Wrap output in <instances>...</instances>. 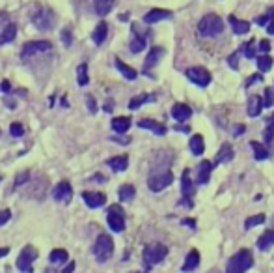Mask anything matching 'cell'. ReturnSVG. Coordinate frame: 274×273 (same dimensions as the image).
Wrapping results in <instances>:
<instances>
[{
	"instance_id": "1f68e13d",
	"label": "cell",
	"mask_w": 274,
	"mask_h": 273,
	"mask_svg": "<svg viewBox=\"0 0 274 273\" xmlns=\"http://www.w3.org/2000/svg\"><path fill=\"white\" fill-rule=\"evenodd\" d=\"M150 101H155V95H151V94L136 95V97H133V99L129 101V109H131V111H136V109H140L144 103H150Z\"/></svg>"
},
{
	"instance_id": "b9f144b4",
	"label": "cell",
	"mask_w": 274,
	"mask_h": 273,
	"mask_svg": "<svg viewBox=\"0 0 274 273\" xmlns=\"http://www.w3.org/2000/svg\"><path fill=\"white\" fill-rule=\"evenodd\" d=\"M28 178H30V172L28 171H25V172H21V174H17V178H15V185L13 187H21L23 183H26L28 182Z\"/></svg>"
},
{
	"instance_id": "9a60e30c",
	"label": "cell",
	"mask_w": 274,
	"mask_h": 273,
	"mask_svg": "<svg viewBox=\"0 0 274 273\" xmlns=\"http://www.w3.org/2000/svg\"><path fill=\"white\" fill-rule=\"evenodd\" d=\"M138 128L142 129H150V131H153L155 135L162 136L166 135V126H162V124H158V122H155V120H150V118H144L138 122Z\"/></svg>"
},
{
	"instance_id": "d6a6232c",
	"label": "cell",
	"mask_w": 274,
	"mask_h": 273,
	"mask_svg": "<svg viewBox=\"0 0 274 273\" xmlns=\"http://www.w3.org/2000/svg\"><path fill=\"white\" fill-rule=\"evenodd\" d=\"M117 195H119V200L121 202H129V200H133L134 195H136V189L131 185V183H123L119 191H117Z\"/></svg>"
},
{
	"instance_id": "680465c9",
	"label": "cell",
	"mask_w": 274,
	"mask_h": 273,
	"mask_svg": "<svg viewBox=\"0 0 274 273\" xmlns=\"http://www.w3.org/2000/svg\"><path fill=\"white\" fill-rule=\"evenodd\" d=\"M105 111H107V112L112 111V101H107V105H105Z\"/></svg>"
},
{
	"instance_id": "ba28073f",
	"label": "cell",
	"mask_w": 274,
	"mask_h": 273,
	"mask_svg": "<svg viewBox=\"0 0 274 273\" xmlns=\"http://www.w3.org/2000/svg\"><path fill=\"white\" fill-rule=\"evenodd\" d=\"M107 221H108L110 230H114V232H123L125 230V215H123V210H121L119 206L114 204V206H110V208H108Z\"/></svg>"
},
{
	"instance_id": "603a6c76",
	"label": "cell",
	"mask_w": 274,
	"mask_h": 273,
	"mask_svg": "<svg viewBox=\"0 0 274 273\" xmlns=\"http://www.w3.org/2000/svg\"><path fill=\"white\" fill-rule=\"evenodd\" d=\"M17 36V26L15 23H8V25L4 26V30L0 32V47L2 45H6V43L13 42Z\"/></svg>"
},
{
	"instance_id": "9c48e42d",
	"label": "cell",
	"mask_w": 274,
	"mask_h": 273,
	"mask_svg": "<svg viewBox=\"0 0 274 273\" xmlns=\"http://www.w3.org/2000/svg\"><path fill=\"white\" fill-rule=\"evenodd\" d=\"M185 75L189 81H192L194 85L201 86V88H205V86L211 85V73H209L205 68H201V66H194V68H189L185 71Z\"/></svg>"
},
{
	"instance_id": "91938a15",
	"label": "cell",
	"mask_w": 274,
	"mask_h": 273,
	"mask_svg": "<svg viewBox=\"0 0 274 273\" xmlns=\"http://www.w3.org/2000/svg\"><path fill=\"white\" fill-rule=\"evenodd\" d=\"M47 273H54V270H49V272H47Z\"/></svg>"
},
{
	"instance_id": "f6af8a7d",
	"label": "cell",
	"mask_w": 274,
	"mask_h": 273,
	"mask_svg": "<svg viewBox=\"0 0 274 273\" xmlns=\"http://www.w3.org/2000/svg\"><path fill=\"white\" fill-rule=\"evenodd\" d=\"M62 42L66 47H71V43H73V36H71V30L69 28H64L62 30Z\"/></svg>"
},
{
	"instance_id": "f35d334b",
	"label": "cell",
	"mask_w": 274,
	"mask_h": 273,
	"mask_svg": "<svg viewBox=\"0 0 274 273\" xmlns=\"http://www.w3.org/2000/svg\"><path fill=\"white\" fill-rule=\"evenodd\" d=\"M263 221H265V215H263V214L252 215V217H248V219L244 221V228H254V227H258V225H261Z\"/></svg>"
},
{
	"instance_id": "836d02e7",
	"label": "cell",
	"mask_w": 274,
	"mask_h": 273,
	"mask_svg": "<svg viewBox=\"0 0 274 273\" xmlns=\"http://www.w3.org/2000/svg\"><path fill=\"white\" fill-rule=\"evenodd\" d=\"M250 146H252V150H254V157H256L258 161H263V159H267V157H269V150H267V148L261 144V142L252 140V142H250Z\"/></svg>"
},
{
	"instance_id": "c3c4849f",
	"label": "cell",
	"mask_w": 274,
	"mask_h": 273,
	"mask_svg": "<svg viewBox=\"0 0 274 273\" xmlns=\"http://www.w3.org/2000/svg\"><path fill=\"white\" fill-rule=\"evenodd\" d=\"M259 51L263 52V54H267V52L271 51V43H269V40H261V42H259Z\"/></svg>"
},
{
	"instance_id": "f546056e",
	"label": "cell",
	"mask_w": 274,
	"mask_h": 273,
	"mask_svg": "<svg viewBox=\"0 0 274 273\" xmlns=\"http://www.w3.org/2000/svg\"><path fill=\"white\" fill-rule=\"evenodd\" d=\"M233 159V148L230 144H222V148H220V152H218V155H216V159L213 165H218V163H228Z\"/></svg>"
},
{
	"instance_id": "ac0fdd59",
	"label": "cell",
	"mask_w": 274,
	"mask_h": 273,
	"mask_svg": "<svg viewBox=\"0 0 274 273\" xmlns=\"http://www.w3.org/2000/svg\"><path fill=\"white\" fill-rule=\"evenodd\" d=\"M164 56V49L162 47H153L150 51V54L146 56V62H144V69H151L155 68L158 64V60Z\"/></svg>"
},
{
	"instance_id": "7bdbcfd3",
	"label": "cell",
	"mask_w": 274,
	"mask_h": 273,
	"mask_svg": "<svg viewBox=\"0 0 274 273\" xmlns=\"http://www.w3.org/2000/svg\"><path fill=\"white\" fill-rule=\"evenodd\" d=\"M273 15H274V8H271L267 15H261V17L256 19V25H258V26H267V23L271 21V17H273Z\"/></svg>"
},
{
	"instance_id": "94428289",
	"label": "cell",
	"mask_w": 274,
	"mask_h": 273,
	"mask_svg": "<svg viewBox=\"0 0 274 273\" xmlns=\"http://www.w3.org/2000/svg\"><path fill=\"white\" fill-rule=\"evenodd\" d=\"M273 230H274V217H273Z\"/></svg>"
},
{
	"instance_id": "44dd1931",
	"label": "cell",
	"mask_w": 274,
	"mask_h": 273,
	"mask_svg": "<svg viewBox=\"0 0 274 273\" xmlns=\"http://www.w3.org/2000/svg\"><path fill=\"white\" fill-rule=\"evenodd\" d=\"M107 36H108V25L105 21H101L99 25L95 26V30H93V34H91V40H93L95 45H103L105 40H107Z\"/></svg>"
},
{
	"instance_id": "4316f807",
	"label": "cell",
	"mask_w": 274,
	"mask_h": 273,
	"mask_svg": "<svg viewBox=\"0 0 274 273\" xmlns=\"http://www.w3.org/2000/svg\"><path fill=\"white\" fill-rule=\"evenodd\" d=\"M93 6H95V13L99 17H105L110 13V9L114 6V0H93Z\"/></svg>"
},
{
	"instance_id": "7c38bea8",
	"label": "cell",
	"mask_w": 274,
	"mask_h": 273,
	"mask_svg": "<svg viewBox=\"0 0 274 273\" xmlns=\"http://www.w3.org/2000/svg\"><path fill=\"white\" fill-rule=\"evenodd\" d=\"M174 13L170 9H160V8H153L150 9L146 15H144V23L148 25H153V23H160V21H166V19H172Z\"/></svg>"
},
{
	"instance_id": "8d00e7d4",
	"label": "cell",
	"mask_w": 274,
	"mask_h": 273,
	"mask_svg": "<svg viewBox=\"0 0 274 273\" xmlns=\"http://www.w3.org/2000/svg\"><path fill=\"white\" fill-rule=\"evenodd\" d=\"M256 62H258V69L259 71H263V73L273 68V58H271L269 54H261V56H258Z\"/></svg>"
},
{
	"instance_id": "f5cc1de1",
	"label": "cell",
	"mask_w": 274,
	"mask_h": 273,
	"mask_svg": "<svg viewBox=\"0 0 274 273\" xmlns=\"http://www.w3.org/2000/svg\"><path fill=\"white\" fill-rule=\"evenodd\" d=\"M0 88H2V92H4V94H9V92H11V85H9L8 81H4Z\"/></svg>"
},
{
	"instance_id": "bcb514c9",
	"label": "cell",
	"mask_w": 274,
	"mask_h": 273,
	"mask_svg": "<svg viewBox=\"0 0 274 273\" xmlns=\"http://www.w3.org/2000/svg\"><path fill=\"white\" fill-rule=\"evenodd\" d=\"M263 103H265V107H273V105H274L273 88H267V90H265V99H263Z\"/></svg>"
},
{
	"instance_id": "4fadbf2b",
	"label": "cell",
	"mask_w": 274,
	"mask_h": 273,
	"mask_svg": "<svg viewBox=\"0 0 274 273\" xmlns=\"http://www.w3.org/2000/svg\"><path fill=\"white\" fill-rule=\"evenodd\" d=\"M52 196H54V200L69 202L71 196H73V187H71V183H69L67 180H62L58 185L54 187V191H52Z\"/></svg>"
},
{
	"instance_id": "f1b7e54d",
	"label": "cell",
	"mask_w": 274,
	"mask_h": 273,
	"mask_svg": "<svg viewBox=\"0 0 274 273\" xmlns=\"http://www.w3.org/2000/svg\"><path fill=\"white\" fill-rule=\"evenodd\" d=\"M116 68H117V71H119V73H121V75L127 79V81H134V79L138 77V73H136V71H134L131 66H127L125 62H121L119 58H116Z\"/></svg>"
},
{
	"instance_id": "ab89813d",
	"label": "cell",
	"mask_w": 274,
	"mask_h": 273,
	"mask_svg": "<svg viewBox=\"0 0 274 273\" xmlns=\"http://www.w3.org/2000/svg\"><path fill=\"white\" fill-rule=\"evenodd\" d=\"M241 51H244V56H246V58H254V56H256V42L250 40L248 43L242 45Z\"/></svg>"
},
{
	"instance_id": "f907efd6",
	"label": "cell",
	"mask_w": 274,
	"mask_h": 273,
	"mask_svg": "<svg viewBox=\"0 0 274 273\" xmlns=\"http://www.w3.org/2000/svg\"><path fill=\"white\" fill-rule=\"evenodd\" d=\"M244 131H246V128H244V124H237V126H235V129H233V135L239 136V135H242Z\"/></svg>"
},
{
	"instance_id": "6da1fadb",
	"label": "cell",
	"mask_w": 274,
	"mask_h": 273,
	"mask_svg": "<svg viewBox=\"0 0 274 273\" xmlns=\"http://www.w3.org/2000/svg\"><path fill=\"white\" fill-rule=\"evenodd\" d=\"M224 30V21L216 13H207L205 17L198 23V34L203 38H215Z\"/></svg>"
},
{
	"instance_id": "d4e9b609",
	"label": "cell",
	"mask_w": 274,
	"mask_h": 273,
	"mask_svg": "<svg viewBox=\"0 0 274 273\" xmlns=\"http://www.w3.org/2000/svg\"><path fill=\"white\" fill-rule=\"evenodd\" d=\"M131 128V118L129 116H117V118L112 120V129L116 131V133H127Z\"/></svg>"
},
{
	"instance_id": "db71d44e",
	"label": "cell",
	"mask_w": 274,
	"mask_h": 273,
	"mask_svg": "<svg viewBox=\"0 0 274 273\" xmlns=\"http://www.w3.org/2000/svg\"><path fill=\"white\" fill-rule=\"evenodd\" d=\"M75 262H73V260H71V264H67L66 266V268H64V272H62V273H73V272H75Z\"/></svg>"
},
{
	"instance_id": "60d3db41",
	"label": "cell",
	"mask_w": 274,
	"mask_h": 273,
	"mask_svg": "<svg viewBox=\"0 0 274 273\" xmlns=\"http://www.w3.org/2000/svg\"><path fill=\"white\" fill-rule=\"evenodd\" d=\"M239 54H241V51H235L228 56V66L232 69H239Z\"/></svg>"
},
{
	"instance_id": "7402d4cb",
	"label": "cell",
	"mask_w": 274,
	"mask_h": 273,
	"mask_svg": "<svg viewBox=\"0 0 274 273\" xmlns=\"http://www.w3.org/2000/svg\"><path fill=\"white\" fill-rule=\"evenodd\" d=\"M107 165L114 172H123L125 169L129 167V157H127V155H117V157H112V159H108Z\"/></svg>"
},
{
	"instance_id": "6f0895ef",
	"label": "cell",
	"mask_w": 274,
	"mask_h": 273,
	"mask_svg": "<svg viewBox=\"0 0 274 273\" xmlns=\"http://www.w3.org/2000/svg\"><path fill=\"white\" fill-rule=\"evenodd\" d=\"M8 253H9L8 247H2V249H0V258H4V256L8 255Z\"/></svg>"
},
{
	"instance_id": "d6986e66",
	"label": "cell",
	"mask_w": 274,
	"mask_h": 273,
	"mask_svg": "<svg viewBox=\"0 0 274 273\" xmlns=\"http://www.w3.org/2000/svg\"><path fill=\"white\" fill-rule=\"evenodd\" d=\"M213 169H215V165H213L211 161H207V159L199 163L198 165V183H201V185H203V183H207Z\"/></svg>"
},
{
	"instance_id": "3957f363",
	"label": "cell",
	"mask_w": 274,
	"mask_h": 273,
	"mask_svg": "<svg viewBox=\"0 0 274 273\" xmlns=\"http://www.w3.org/2000/svg\"><path fill=\"white\" fill-rule=\"evenodd\" d=\"M168 255V247L162 243H150L144 249V266L150 270L151 266L162 262Z\"/></svg>"
},
{
	"instance_id": "9f6ffc18",
	"label": "cell",
	"mask_w": 274,
	"mask_h": 273,
	"mask_svg": "<svg viewBox=\"0 0 274 273\" xmlns=\"http://www.w3.org/2000/svg\"><path fill=\"white\" fill-rule=\"evenodd\" d=\"M267 32H269V34H271V36L274 34V21H271V23L267 25Z\"/></svg>"
},
{
	"instance_id": "74e56055",
	"label": "cell",
	"mask_w": 274,
	"mask_h": 273,
	"mask_svg": "<svg viewBox=\"0 0 274 273\" xmlns=\"http://www.w3.org/2000/svg\"><path fill=\"white\" fill-rule=\"evenodd\" d=\"M263 136H265V142H273V138H274V114L267 118V128H265Z\"/></svg>"
},
{
	"instance_id": "484cf974",
	"label": "cell",
	"mask_w": 274,
	"mask_h": 273,
	"mask_svg": "<svg viewBox=\"0 0 274 273\" xmlns=\"http://www.w3.org/2000/svg\"><path fill=\"white\" fill-rule=\"evenodd\" d=\"M274 245V230L273 228H269L261 234V238L258 239V249L259 251H267V249H271Z\"/></svg>"
},
{
	"instance_id": "5b68a950",
	"label": "cell",
	"mask_w": 274,
	"mask_h": 273,
	"mask_svg": "<svg viewBox=\"0 0 274 273\" xmlns=\"http://www.w3.org/2000/svg\"><path fill=\"white\" fill-rule=\"evenodd\" d=\"M38 258V249L34 245H26L21 255L17 258V270L23 273H32L34 272V260Z\"/></svg>"
},
{
	"instance_id": "ee69618b",
	"label": "cell",
	"mask_w": 274,
	"mask_h": 273,
	"mask_svg": "<svg viewBox=\"0 0 274 273\" xmlns=\"http://www.w3.org/2000/svg\"><path fill=\"white\" fill-rule=\"evenodd\" d=\"M9 133H11V135L13 136H23L25 135V128H23V126H21V124H11V126H9Z\"/></svg>"
},
{
	"instance_id": "cb8c5ba5",
	"label": "cell",
	"mask_w": 274,
	"mask_h": 273,
	"mask_svg": "<svg viewBox=\"0 0 274 273\" xmlns=\"http://www.w3.org/2000/svg\"><path fill=\"white\" fill-rule=\"evenodd\" d=\"M228 21H230V25H232V28H233V32H235V34L242 36V34H246V32L250 30V23H246V21H241V19H237L235 15H230V17H228Z\"/></svg>"
},
{
	"instance_id": "2e32d148",
	"label": "cell",
	"mask_w": 274,
	"mask_h": 273,
	"mask_svg": "<svg viewBox=\"0 0 274 273\" xmlns=\"http://www.w3.org/2000/svg\"><path fill=\"white\" fill-rule=\"evenodd\" d=\"M263 107H265V103L261 99V95L254 94L248 97V116H252V118L259 116L261 111H263Z\"/></svg>"
},
{
	"instance_id": "8fae6325",
	"label": "cell",
	"mask_w": 274,
	"mask_h": 273,
	"mask_svg": "<svg viewBox=\"0 0 274 273\" xmlns=\"http://www.w3.org/2000/svg\"><path fill=\"white\" fill-rule=\"evenodd\" d=\"M181 191H183V202L187 206H192V195H194V182L191 180V171L187 169V171L183 172L181 176Z\"/></svg>"
},
{
	"instance_id": "8992f818",
	"label": "cell",
	"mask_w": 274,
	"mask_h": 273,
	"mask_svg": "<svg viewBox=\"0 0 274 273\" xmlns=\"http://www.w3.org/2000/svg\"><path fill=\"white\" fill-rule=\"evenodd\" d=\"M32 23L36 25V28L47 32V30H50V28L54 26V13L47 8H39L32 15Z\"/></svg>"
},
{
	"instance_id": "e575fe53",
	"label": "cell",
	"mask_w": 274,
	"mask_h": 273,
	"mask_svg": "<svg viewBox=\"0 0 274 273\" xmlns=\"http://www.w3.org/2000/svg\"><path fill=\"white\" fill-rule=\"evenodd\" d=\"M67 258H69V255H67L66 249H54L49 255V260L52 264H64V262H67Z\"/></svg>"
},
{
	"instance_id": "5bb4252c",
	"label": "cell",
	"mask_w": 274,
	"mask_h": 273,
	"mask_svg": "<svg viewBox=\"0 0 274 273\" xmlns=\"http://www.w3.org/2000/svg\"><path fill=\"white\" fill-rule=\"evenodd\" d=\"M82 198L84 202H86V206L91 208V210L101 208V206L107 202V195H103V193H91V191H84Z\"/></svg>"
},
{
	"instance_id": "7dc6e473",
	"label": "cell",
	"mask_w": 274,
	"mask_h": 273,
	"mask_svg": "<svg viewBox=\"0 0 274 273\" xmlns=\"http://www.w3.org/2000/svg\"><path fill=\"white\" fill-rule=\"evenodd\" d=\"M9 219H11V212H9V210H2V212H0V227L6 225Z\"/></svg>"
},
{
	"instance_id": "4dcf8cb0",
	"label": "cell",
	"mask_w": 274,
	"mask_h": 273,
	"mask_svg": "<svg viewBox=\"0 0 274 273\" xmlns=\"http://www.w3.org/2000/svg\"><path fill=\"white\" fill-rule=\"evenodd\" d=\"M189 146H191V152L194 155H201L203 152H205V142H203V136L201 135H194L191 138V142H189Z\"/></svg>"
},
{
	"instance_id": "7a4b0ae2",
	"label": "cell",
	"mask_w": 274,
	"mask_h": 273,
	"mask_svg": "<svg viewBox=\"0 0 274 273\" xmlns=\"http://www.w3.org/2000/svg\"><path fill=\"white\" fill-rule=\"evenodd\" d=\"M254 264V256L250 251L246 249H242L239 253H235V255L228 260V268H226V273H244L246 270H250Z\"/></svg>"
},
{
	"instance_id": "d590c367",
	"label": "cell",
	"mask_w": 274,
	"mask_h": 273,
	"mask_svg": "<svg viewBox=\"0 0 274 273\" xmlns=\"http://www.w3.org/2000/svg\"><path fill=\"white\" fill-rule=\"evenodd\" d=\"M88 66L86 64H80L78 68H77V83H78V86H86L88 85Z\"/></svg>"
},
{
	"instance_id": "681fc988",
	"label": "cell",
	"mask_w": 274,
	"mask_h": 273,
	"mask_svg": "<svg viewBox=\"0 0 274 273\" xmlns=\"http://www.w3.org/2000/svg\"><path fill=\"white\" fill-rule=\"evenodd\" d=\"M86 101H88V107H90V112H97V103H95V99H93L91 95H88V97H86Z\"/></svg>"
},
{
	"instance_id": "816d5d0a",
	"label": "cell",
	"mask_w": 274,
	"mask_h": 273,
	"mask_svg": "<svg viewBox=\"0 0 274 273\" xmlns=\"http://www.w3.org/2000/svg\"><path fill=\"white\" fill-rule=\"evenodd\" d=\"M261 81H263V77H261V75H252V77L246 81V86H252L254 83H261Z\"/></svg>"
},
{
	"instance_id": "11a10c76",
	"label": "cell",
	"mask_w": 274,
	"mask_h": 273,
	"mask_svg": "<svg viewBox=\"0 0 274 273\" xmlns=\"http://www.w3.org/2000/svg\"><path fill=\"white\" fill-rule=\"evenodd\" d=\"M183 225H187V227L194 228V227H196V221H194V219H183Z\"/></svg>"
},
{
	"instance_id": "83f0119b",
	"label": "cell",
	"mask_w": 274,
	"mask_h": 273,
	"mask_svg": "<svg viewBox=\"0 0 274 273\" xmlns=\"http://www.w3.org/2000/svg\"><path fill=\"white\" fill-rule=\"evenodd\" d=\"M133 30H134V36H133V40H131V52H140V51H144L146 49V36H140L138 32H136V28L133 26Z\"/></svg>"
},
{
	"instance_id": "30bf717a",
	"label": "cell",
	"mask_w": 274,
	"mask_h": 273,
	"mask_svg": "<svg viewBox=\"0 0 274 273\" xmlns=\"http://www.w3.org/2000/svg\"><path fill=\"white\" fill-rule=\"evenodd\" d=\"M52 49V43L47 42V40H41V42H28L25 43L23 51H21V56L23 58H30L34 54H39V52H47Z\"/></svg>"
},
{
	"instance_id": "277c9868",
	"label": "cell",
	"mask_w": 274,
	"mask_h": 273,
	"mask_svg": "<svg viewBox=\"0 0 274 273\" xmlns=\"http://www.w3.org/2000/svg\"><path fill=\"white\" fill-rule=\"evenodd\" d=\"M93 253L97 262H107L110 260V256L114 255V241L108 234H99V238L93 245Z\"/></svg>"
},
{
	"instance_id": "ffe728a7",
	"label": "cell",
	"mask_w": 274,
	"mask_h": 273,
	"mask_svg": "<svg viewBox=\"0 0 274 273\" xmlns=\"http://www.w3.org/2000/svg\"><path fill=\"white\" fill-rule=\"evenodd\" d=\"M199 266V253L196 251V249H192L191 253L187 255V258H185V262H183V272H194V270H198Z\"/></svg>"
},
{
	"instance_id": "e0dca14e",
	"label": "cell",
	"mask_w": 274,
	"mask_h": 273,
	"mask_svg": "<svg viewBox=\"0 0 274 273\" xmlns=\"http://www.w3.org/2000/svg\"><path fill=\"white\" fill-rule=\"evenodd\" d=\"M172 116L177 122H185V120H189L192 116V109L189 105H185V103H175L172 107Z\"/></svg>"
},
{
	"instance_id": "52a82bcc",
	"label": "cell",
	"mask_w": 274,
	"mask_h": 273,
	"mask_svg": "<svg viewBox=\"0 0 274 273\" xmlns=\"http://www.w3.org/2000/svg\"><path fill=\"white\" fill-rule=\"evenodd\" d=\"M172 182H174V174L170 171H164V172H158V174L150 176V180H148V187H150L153 193H160V191L166 189Z\"/></svg>"
}]
</instances>
